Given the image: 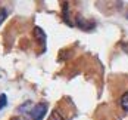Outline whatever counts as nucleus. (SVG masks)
Returning <instances> with one entry per match:
<instances>
[{
  "instance_id": "1",
  "label": "nucleus",
  "mask_w": 128,
  "mask_h": 120,
  "mask_svg": "<svg viewBox=\"0 0 128 120\" xmlns=\"http://www.w3.org/2000/svg\"><path fill=\"white\" fill-rule=\"evenodd\" d=\"M46 111H47V104L46 102H38L34 107H31V110L26 113V116H28L30 120H41L46 116Z\"/></svg>"
},
{
  "instance_id": "2",
  "label": "nucleus",
  "mask_w": 128,
  "mask_h": 120,
  "mask_svg": "<svg viewBox=\"0 0 128 120\" xmlns=\"http://www.w3.org/2000/svg\"><path fill=\"white\" fill-rule=\"evenodd\" d=\"M34 37L37 39V42L41 45V48L44 51L46 49V34H44V31L40 27H34Z\"/></svg>"
},
{
  "instance_id": "3",
  "label": "nucleus",
  "mask_w": 128,
  "mask_h": 120,
  "mask_svg": "<svg viewBox=\"0 0 128 120\" xmlns=\"http://www.w3.org/2000/svg\"><path fill=\"white\" fill-rule=\"evenodd\" d=\"M77 24L80 28H82L84 31H90V30H93L94 28V22H91V21H87V19H84V18H77Z\"/></svg>"
},
{
  "instance_id": "4",
  "label": "nucleus",
  "mask_w": 128,
  "mask_h": 120,
  "mask_svg": "<svg viewBox=\"0 0 128 120\" xmlns=\"http://www.w3.org/2000/svg\"><path fill=\"white\" fill-rule=\"evenodd\" d=\"M121 107L124 111H128V92H125L121 96Z\"/></svg>"
},
{
  "instance_id": "5",
  "label": "nucleus",
  "mask_w": 128,
  "mask_h": 120,
  "mask_svg": "<svg viewBox=\"0 0 128 120\" xmlns=\"http://www.w3.org/2000/svg\"><path fill=\"white\" fill-rule=\"evenodd\" d=\"M47 120H65V119L62 117V114H60L58 110H54L50 116H49V119H47Z\"/></svg>"
},
{
  "instance_id": "6",
  "label": "nucleus",
  "mask_w": 128,
  "mask_h": 120,
  "mask_svg": "<svg viewBox=\"0 0 128 120\" xmlns=\"http://www.w3.org/2000/svg\"><path fill=\"white\" fill-rule=\"evenodd\" d=\"M6 104H8V96L4 93H2L0 95V110H3L6 107Z\"/></svg>"
},
{
  "instance_id": "7",
  "label": "nucleus",
  "mask_w": 128,
  "mask_h": 120,
  "mask_svg": "<svg viewBox=\"0 0 128 120\" xmlns=\"http://www.w3.org/2000/svg\"><path fill=\"white\" fill-rule=\"evenodd\" d=\"M6 16H8V9L6 8H0V24L6 19Z\"/></svg>"
},
{
  "instance_id": "8",
  "label": "nucleus",
  "mask_w": 128,
  "mask_h": 120,
  "mask_svg": "<svg viewBox=\"0 0 128 120\" xmlns=\"http://www.w3.org/2000/svg\"><path fill=\"white\" fill-rule=\"evenodd\" d=\"M122 51L128 53V43H122Z\"/></svg>"
},
{
  "instance_id": "9",
  "label": "nucleus",
  "mask_w": 128,
  "mask_h": 120,
  "mask_svg": "<svg viewBox=\"0 0 128 120\" xmlns=\"http://www.w3.org/2000/svg\"><path fill=\"white\" fill-rule=\"evenodd\" d=\"M12 120H19V119H12Z\"/></svg>"
},
{
  "instance_id": "10",
  "label": "nucleus",
  "mask_w": 128,
  "mask_h": 120,
  "mask_svg": "<svg viewBox=\"0 0 128 120\" xmlns=\"http://www.w3.org/2000/svg\"><path fill=\"white\" fill-rule=\"evenodd\" d=\"M127 19H128V13H127Z\"/></svg>"
}]
</instances>
